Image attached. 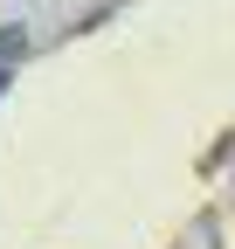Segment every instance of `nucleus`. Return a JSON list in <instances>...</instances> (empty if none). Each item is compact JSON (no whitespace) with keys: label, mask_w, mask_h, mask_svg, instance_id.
<instances>
[]
</instances>
